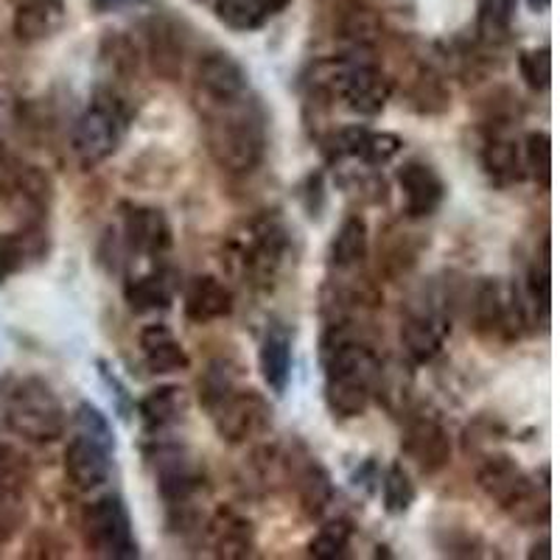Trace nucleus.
<instances>
[{
	"mask_svg": "<svg viewBox=\"0 0 560 560\" xmlns=\"http://www.w3.org/2000/svg\"><path fill=\"white\" fill-rule=\"evenodd\" d=\"M202 107L205 143L217 166L233 174H247L264 163L267 154V113L249 93L230 102L199 104Z\"/></svg>",
	"mask_w": 560,
	"mask_h": 560,
	"instance_id": "obj_1",
	"label": "nucleus"
},
{
	"mask_svg": "<svg viewBox=\"0 0 560 560\" xmlns=\"http://www.w3.org/2000/svg\"><path fill=\"white\" fill-rule=\"evenodd\" d=\"M325 404L337 418H362L382 378V359L345 325H331L323 339Z\"/></svg>",
	"mask_w": 560,
	"mask_h": 560,
	"instance_id": "obj_2",
	"label": "nucleus"
},
{
	"mask_svg": "<svg viewBox=\"0 0 560 560\" xmlns=\"http://www.w3.org/2000/svg\"><path fill=\"white\" fill-rule=\"evenodd\" d=\"M233 261L238 264L244 278L258 289H269L280 278L292 249V230L278 213H261L249 219L238 236L230 242Z\"/></svg>",
	"mask_w": 560,
	"mask_h": 560,
	"instance_id": "obj_3",
	"label": "nucleus"
},
{
	"mask_svg": "<svg viewBox=\"0 0 560 560\" xmlns=\"http://www.w3.org/2000/svg\"><path fill=\"white\" fill-rule=\"evenodd\" d=\"M3 418H7L9 432L28 443H57L68 427V412H65L59 395L48 382L37 376L20 378L7 393L3 401Z\"/></svg>",
	"mask_w": 560,
	"mask_h": 560,
	"instance_id": "obj_4",
	"label": "nucleus"
},
{
	"mask_svg": "<svg viewBox=\"0 0 560 560\" xmlns=\"http://www.w3.org/2000/svg\"><path fill=\"white\" fill-rule=\"evenodd\" d=\"M477 482L490 502L516 518L518 524H547L549 522V499L538 493L527 471L510 454H490L482 459L477 471Z\"/></svg>",
	"mask_w": 560,
	"mask_h": 560,
	"instance_id": "obj_5",
	"label": "nucleus"
},
{
	"mask_svg": "<svg viewBox=\"0 0 560 560\" xmlns=\"http://www.w3.org/2000/svg\"><path fill=\"white\" fill-rule=\"evenodd\" d=\"M129 127V109L113 90H98L70 132V149L84 168L113 158Z\"/></svg>",
	"mask_w": 560,
	"mask_h": 560,
	"instance_id": "obj_6",
	"label": "nucleus"
},
{
	"mask_svg": "<svg viewBox=\"0 0 560 560\" xmlns=\"http://www.w3.org/2000/svg\"><path fill=\"white\" fill-rule=\"evenodd\" d=\"M84 538L90 552L107 560H135L140 558L138 538H135L132 516L118 493L96 499L84 510Z\"/></svg>",
	"mask_w": 560,
	"mask_h": 560,
	"instance_id": "obj_7",
	"label": "nucleus"
},
{
	"mask_svg": "<svg viewBox=\"0 0 560 560\" xmlns=\"http://www.w3.org/2000/svg\"><path fill=\"white\" fill-rule=\"evenodd\" d=\"M147 457L154 465L158 490L168 513H177V524H188L194 518V502L205 488V471L179 446H154Z\"/></svg>",
	"mask_w": 560,
	"mask_h": 560,
	"instance_id": "obj_8",
	"label": "nucleus"
},
{
	"mask_svg": "<svg viewBox=\"0 0 560 560\" xmlns=\"http://www.w3.org/2000/svg\"><path fill=\"white\" fill-rule=\"evenodd\" d=\"M474 325L482 337L510 342L529 323L522 289L497 278L482 280L474 292Z\"/></svg>",
	"mask_w": 560,
	"mask_h": 560,
	"instance_id": "obj_9",
	"label": "nucleus"
},
{
	"mask_svg": "<svg viewBox=\"0 0 560 560\" xmlns=\"http://www.w3.org/2000/svg\"><path fill=\"white\" fill-rule=\"evenodd\" d=\"M210 418H213L219 438L230 443V446H238V443H247V440L261 438V434L269 432V427H272V407L255 389H233L210 412Z\"/></svg>",
	"mask_w": 560,
	"mask_h": 560,
	"instance_id": "obj_10",
	"label": "nucleus"
},
{
	"mask_svg": "<svg viewBox=\"0 0 560 560\" xmlns=\"http://www.w3.org/2000/svg\"><path fill=\"white\" fill-rule=\"evenodd\" d=\"M348 59V65H345L337 98H342L350 113L376 118V115L384 113L389 96H393V79L373 59Z\"/></svg>",
	"mask_w": 560,
	"mask_h": 560,
	"instance_id": "obj_11",
	"label": "nucleus"
},
{
	"mask_svg": "<svg viewBox=\"0 0 560 560\" xmlns=\"http://www.w3.org/2000/svg\"><path fill=\"white\" fill-rule=\"evenodd\" d=\"M401 452L418 465L420 474L443 471L448 463H452V438H448V429L440 423L432 415H415L412 420L404 429Z\"/></svg>",
	"mask_w": 560,
	"mask_h": 560,
	"instance_id": "obj_12",
	"label": "nucleus"
},
{
	"mask_svg": "<svg viewBox=\"0 0 560 560\" xmlns=\"http://www.w3.org/2000/svg\"><path fill=\"white\" fill-rule=\"evenodd\" d=\"M124 242L132 253L160 258L172 249L174 236L166 213L152 205H121Z\"/></svg>",
	"mask_w": 560,
	"mask_h": 560,
	"instance_id": "obj_13",
	"label": "nucleus"
},
{
	"mask_svg": "<svg viewBox=\"0 0 560 560\" xmlns=\"http://www.w3.org/2000/svg\"><path fill=\"white\" fill-rule=\"evenodd\" d=\"M113 448L79 434L65 446V477L77 490H96L113 474Z\"/></svg>",
	"mask_w": 560,
	"mask_h": 560,
	"instance_id": "obj_14",
	"label": "nucleus"
},
{
	"mask_svg": "<svg viewBox=\"0 0 560 560\" xmlns=\"http://www.w3.org/2000/svg\"><path fill=\"white\" fill-rule=\"evenodd\" d=\"M398 185L404 191L409 219H429L446 202L448 185L440 172L423 160H409L398 168Z\"/></svg>",
	"mask_w": 560,
	"mask_h": 560,
	"instance_id": "obj_15",
	"label": "nucleus"
},
{
	"mask_svg": "<svg viewBox=\"0 0 560 560\" xmlns=\"http://www.w3.org/2000/svg\"><path fill=\"white\" fill-rule=\"evenodd\" d=\"M249 93L247 70L242 62L230 57V54H208L197 68V102L199 104H217L230 102Z\"/></svg>",
	"mask_w": 560,
	"mask_h": 560,
	"instance_id": "obj_16",
	"label": "nucleus"
},
{
	"mask_svg": "<svg viewBox=\"0 0 560 560\" xmlns=\"http://www.w3.org/2000/svg\"><path fill=\"white\" fill-rule=\"evenodd\" d=\"M452 334V323L440 308L423 306L415 308V312L407 314L401 325V342L407 348V353L412 357V362L423 364L432 362L443 350V342Z\"/></svg>",
	"mask_w": 560,
	"mask_h": 560,
	"instance_id": "obj_17",
	"label": "nucleus"
},
{
	"mask_svg": "<svg viewBox=\"0 0 560 560\" xmlns=\"http://www.w3.org/2000/svg\"><path fill=\"white\" fill-rule=\"evenodd\" d=\"M183 312L185 317L197 325L222 319L233 312V292H230L228 283L219 280L217 275H197L188 283V289H185Z\"/></svg>",
	"mask_w": 560,
	"mask_h": 560,
	"instance_id": "obj_18",
	"label": "nucleus"
},
{
	"mask_svg": "<svg viewBox=\"0 0 560 560\" xmlns=\"http://www.w3.org/2000/svg\"><path fill=\"white\" fill-rule=\"evenodd\" d=\"M292 364H294V350H292V334L287 325L272 323L261 339V350H258V368L267 382V387L275 395H283L292 382Z\"/></svg>",
	"mask_w": 560,
	"mask_h": 560,
	"instance_id": "obj_19",
	"label": "nucleus"
},
{
	"mask_svg": "<svg viewBox=\"0 0 560 560\" xmlns=\"http://www.w3.org/2000/svg\"><path fill=\"white\" fill-rule=\"evenodd\" d=\"M188 415V393L179 384H163V387L149 389L138 401V418L143 423V432L160 434L177 427Z\"/></svg>",
	"mask_w": 560,
	"mask_h": 560,
	"instance_id": "obj_20",
	"label": "nucleus"
},
{
	"mask_svg": "<svg viewBox=\"0 0 560 560\" xmlns=\"http://www.w3.org/2000/svg\"><path fill=\"white\" fill-rule=\"evenodd\" d=\"M140 353L152 373H183L191 368V357L185 353L172 328L163 323H152L140 331Z\"/></svg>",
	"mask_w": 560,
	"mask_h": 560,
	"instance_id": "obj_21",
	"label": "nucleus"
},
{
	"mask_svg": "<svg viewBox=\"0 0 560 560\" xmlns=\"http://www.w3.org/2000/svg\"><path fill=\"white\" fill-rule=\"evenodd\" d=\"M208 535L217 558L242 560V558H253L255 555L253 524H249L244 516H238L236 510H230V508L219 510L217 516L210 518Z\"/></svg>",
	"mask_w": 560,
	"mask_h": 560,
	"instance_id": "obj_22",
	"label": "nucleus"
},
{
	"mask_svg": "<svg viewBox=\"0 0 560 560\" xmlns=\"http://www.w3.org/2000/svg\"><path fill=\"white\" fill-rule=\"evenodd\" d=\"M479 160H482V168L499 188L504 185H513L518 179H524V158L522 147L510 135L502 132H490L485 138L482 149H479Z\"/></svg>",
	"mask_w": 560,
	"mask_h": 560,
	"instance_id": "obj_23",
	"label": "nucleus"
},
{
	"mask_svg": "<svg viewBox=\"0 0 560 560\" xmlns=\"http://www.w3.org/2000/svg\"><path fill=\"white\" fill-rule=\"evenodd\" d=\"M65 26L62 0H26L14 12V34L20 43H43Z\"/></svg>",
	"mask_w": 560,
	"mask_h": 560,
	"instance_id": "obj_24",
	"label": "nucleus"
},
{
	"mask_svg": "<svg viewBox=\"0 0 560 560\" xmlns=\"http://www.w3.org/2000/svg\"><path fill=\"white\" fill-rule=\"evenodd\" d=\"M174 292H177L174 275L166 272V269H158V272L127 280L124 300H127V306L132 308L135 314H152L172 308Z\"/></svg>",
	"mask_w": 560,
	"mask_h": 560,
	"instance_id": "obj_25",
	"label": "nucleus"
},
{
	"mask_svg": "<svg viewBox=\"0 0 560 560\" xmlns=\"http://www.w3.org/2000/svg\"><path fill=\"white\" fill-rule=\"evenodd\" d=\"M368 258V222L359 213L339 224L337 236L331 242V267L334 269H357Z\"/></svg>",
	"mask_w": 560,
	"mask_h": 560,
	"instance_id": "obj_26",
	"label": "nucleus"
},
{
	"mask_svg": "<svg viewBox=\"0 0 560 560\" xmlns=\"http://www.w3.org/2000/svg\"><path fill=\"white\" fill-rule=\"evenodd\" d=\"M298 493L300 504H303V513H306L308 518H319L334 502L331 474L325 471L317 459H308L298 474Z\"/></svg>",
	"mask_w": 560,
	"mask_h": 560,
	"instance_id": "obj_27",
	"label": "nucleus"
},
{
	"mask_svg": "<svg viewBox=\"0 0 560 560\" xmlns=\"http://www.w3.org/2000/svg\"><path fill=\"white\" fill-rule=\"evenodd\" d=\"M516 3L513 0H479L477 32L485 45H502L510 39Z\"/></svg>",
	"mask_w": 560,
	"mask_h": 560,
	"instance_id": "obj_28",
	"label": "nucleus"
},
{
	"mask_svg": "<svg viewBox=\"0 0 560 560\" xmlns=\"http://www.w3.org/2000/svg\"><path fill=\"white\" fill-rule=\"evenodd\" d=\"M149 54H152V65L160 77L174 82L183 73V43L177 34L166 26H154L149 34Z\"/></svg>",
	"mask_w": 560,
	"mask_h": 560,
	"instance_id": "obj_29",
	"label": "nucleus"
},
{
	"mask_svg": "<svg viewBox=\"0 0 560 560\" xmlns=\"http://www.w3.org/2000/svg\"><path fill=\"white\" fill-rule=\"evenodd\" d=\"M382 497H384V510L389 516H404L409 513V508L418 499V490H415V482L409 479L407 468L401 463L389 465L387 474L382 479Z\"/></svg>",
	"mask_w": 560,
	"mask_h": 560,
	"instance_id": "obj_30",
	"label": "nucleus"
},
{
	"mask_svg": "<svg viewBox=\"0 0 560 560\" xmlns=\"http://www.w3.org/2000/svg\"><path fill=\"white\" fill-rule=\"evenodd\" d=\"M233 389H236V368L228 359H217L199 378V401L208 412H213Z\"/></svg>",
	"mask_w": 560,
	"mask_h": 560,
	"instance_id": "obj_31",
	"label": "nucleus"
},
{
	"mask_svg": "<svg viewBox=\"0 0 560 560\" xmlns=\"http://www.w3.org/2000/svg\"><path fill=\"white\" fill-rule=\"evenodd\" d=\"M350 541H353V524L348 518H337V522H328L319 527V533L308 544V555L317 560L345 558Z\"/></svg>",
	"mask_w": 560,
	"mask_h": 560,
	"instance_id": "obj_32",
	"label": "nucleus"
},
{
	"mask_svg": "<svg viewBox=\"0 0 560 560\" xmlns=\"http://www.w3.org/2000/svg\"><path fill=\"white\" fill-rule=\"evenodd\" d=\"M213 9H217V18L233 32H255L269 20L258 0H217Z\"/></svg>",
	"mask_w": 560,
	"mask_h": 560,
	"instance_id": "obj_33",
	"label": "nucleus"
},
{
	"mask_svg": "<svg viewBox=\"0 0 560 560\" xmlns=\"http://www.w3.org/2000/svg\"><path fill=\"white\" fill-rule=\"evenodd\" d=\"M524 174L549 188V174H552V138L547 132H529L524 138Z\"/></svg>",
	"mask_w": 560,
	"mask_h": 560,
	"instance_id": "obj_34",
	"label": "nucleus"
},
{
	"mask_svg": "<svg viewBox=\"0 0 560 560\" xmlns=\"http://www.w3.org/2000/svg\"><path fill=\"white\" fill-rule=\"evenodd\" d=\"M28 522V502L20 488L0 485V544L12 541Z\"/></svg>",
	"mask_w": 560,
	"mask_h": 560,
	"instance_id": "obj_35",
	"label": "nucleus"
},
{
	"mask_svg": "<svg viewBox=\"0 0 560 560\" xmlns=\"http://www.w3.org/2000/svg\"><path fill=\"white\" fill-rule=\"evenodd\" d=\"M102 62L109 65L115 77H135L138 70V48L129 37H124L121 32H109L107 39L102 45Z\"/></svg>",
	"mask_w": 560,
	"mask_h": 560,
	"instance_id": "obj_36",
	"label": "nucleus"
},
{
	"mask_svg": "<svg viewBox=\"0 0 560 560\" xmlns=\"http://www.w3.org/2000/svg\"><path fill=\"white\" fill-rule=\"evenodd\" d=\"M518 70H522V79L527 82V88L533 93L549 90V82H552V57H549L547 45L544 48H533V51H522Z\"/></svg>",
	"mask_w": 560,
	"mask_h": 560,
	"instance_id": "obj_37",
	"label": "nucleus"
},
{
	"mask_svg": "<svg viewBox=\"0 0 560 560\" xmlns=\"http://www.w3.org/2000/svg\"><path fill=\"white\" fill-rule=\"evenodd\" d=\"M73 420H77L79 434H88V438L98 440V443H104V446H109L115 452V432L113 427H109L107 415H104L96 404H90V401L79 404L77 412H73Z\"/></svg>",
	"mask_w": 560,
	"mask_h": 560,
	"instance_id": "obj_38",
	"label": "nucleus"
},
{
	"mask_svg": "<svg viewBox=\"0 0 560 560\" xmlns=\"http://www.w3.org/2000/svg\"><path fill=\"white\" fill-rule=\"evenodd\" d=\"M401 147L404 143L398 135L373 132V129H368V135H364V140H362V152H359V160H362L364 166H387L389 160L401 152Z\"/></svg>",
	"mask_w": 560,
	"mask_h": 560,
	"instance_id": "obj_39",
	"label": "nucleus"
},
{
	"mask_svg": "<svg viewBox=\"0 0 560 560\" xmlns=\"http://www.w3.org/2000/svg\"><path fill=\"white\" fill-rule=\"evenodd\" d=\"M28 255H32L28 236H23V233L20 236H0V287L23 269Z\"/></svg>",
	"mask_w": 560,
	"mask_h": 560,
	"instance_id": "obj_40",
	"label": "nucleus"
},
{
	"mask_svg": "<svg viewBox=\"0 0 560 560\" xmlns=\"http://www.w3.org/2000/svg\"><path fill=\"white\" fill-rule=\"evenodd\" d=\"M32 474V465L23 452H18L9 443H0V485L3 488H20Z\"/></svg>",
	"mask_w": 560,
	"mask_h": 560,
	"instance_id": "obj_41",
	"label": "nucleus"
},
{
	"mask_svg": "<svg viewBox=\"0 0 560 560\" xmlns=\"http://www.w3.org/2000/svg\"><path fill=\"white\" fill-rule=\"evenodd\" d=\"M98 373H102V378H104V384H107L109 389H113V395H115V407H118V412L124 415V418H129V415L135 412V401H132V395L127 393V387H124L121 384V378L115 376L113 370H109V364L104 362V359H98Z\"/></svg>",
	"mask_w": 560,
	"mask_h": 560,
	"instance_id": "obj_42",
	"label": "nucleus"
},
{
	"mask_svg": "<svg viewBox=\"0 0 560 560\" xmlns=\"http://www.w3.org/2000/svg\"><path fill=\"white\" fill-rule=\"evenodd\" d=\"M303 205H306L308 217H319L325 202V188H323V174H308L306 183H303Z\"/></svg>",
	"mask_w": 560,
	"mask_h": 560,
	"instance_id": "obj_43",
	"label": "nucleus"
},
{
	"mask_svg": "<svg viewBox=\"0 0 560 560\" xmlns=\"http://www.w3.org/2000/svg\"><path fill=\"white\" fill-rule=\"evenodd\" d=\"M93 9L102 14L107 12H121V9H135V7H143L147 0H90Z\"/></svg>",
	"mask_w": 560,
	"mask_h": 560,
	"instance_id": "obj_44",
	"label": "nucleus"
},
{
	"mask_svg": "<svg viewBox=\"0 0 560 560\" xmlns=\"http://www.w3.org/2000/svg\"><path fill=\"white\" fill-rule=\"evenodd\" d=\"M258 3H261L264 12H267L269 18H275V14L283 12V9H287L289 3H292V0H258Z\"/></svg>",
	"mask_w": 560,
	"mask_h": 560,
	"instance_id": "obj_45",
	"label": "nucleus"
},
{
	"mask_svg": "<svg viewBox=\"0 0 560 560\" xmlns=\"http://www.w3.org/2000/svg\"><path fill=\"white\" fill-rule=\"evenodd\" d=\"M527 7L533 9V12H547V9L552 7V0H527Z\"/></svg>",
	"mask_w": 560,
	"mask_h": 560,
	"instance_id": "obj_46",
	"label": "nucleus"
},
{
	"mask_svg": "<svg viewBox=\"0 0 560 560\" xmlns=\"http://www.w3.org/2000/svg\"><path fill=\"white\" fill-rule=\"evenodd\" d=\"M208 3H217V0H208Z\"/></svg>",
	"mask_w": 560,
	"mask_h": 560,
	"instance_id": "obj_47",
	"label": "nucleus"
}]
</instances>
